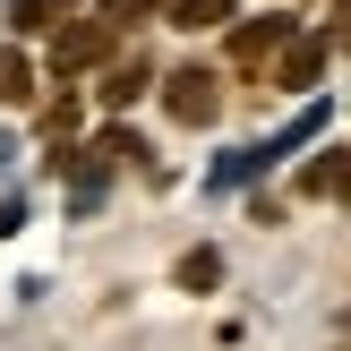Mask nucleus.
<instances>
[{
	"instance_id": "obj_12",
	"label": "nucleus",
	"mask_w": 351,
	"mask_h": 351,
	"mask_svg": "<svg viewBox=\"0 0 351 351\" xmlns=\"http://www.w3.org/2000/svg\"><path fill=\"white\" fill-rule=\"evenodd\" d=\"M240 17V0H163V26L171 34H223Z\"/></svg>"
},
{
	"instance_id": "obj_3",
	"label": "nucleus",
	"mask_w": 351,
	"mask_h": 351,
	"mask_svg": "<svg viewBox=\"0 0 351 351\" xmlns=\"http://www.w3.org/2000/svg\"><path fill=\"white\" fill-rule=\"evenodd\" d=\"M112 51H120V34L86 9V17H60V26L34 43V60H43V86H86L103 60H112Z\"/></svg>"
},
{
	"instance_id": "obj_4",
	"label": "nucleus",
	"mask_w": 351,
	"mask_h": 351,
	"mask_svg": "<svg viewBox=\"0 0 351 351\" xmlns=\"http://www.w3.org/2000/svg\"><path fill=\"white\" fill-rule=\"evenodd\" d=\"M154 77H163V69H154V51H146V43H120L112 60L86 77V103H95V120H129L137 103H154Z\"/></svg>"
},
{
	"instance_id": "obj_7",
	"label": "nucleus",
	"mask_w": 351,
	"mask_h": 351,
	"mask_svg": "<svg viewBox=\"0 0 351 351\" xmlns=\"http://www.w3.org/2000/svg\"><path fill=\"white\" fill-rule=\"evenodd\" d=\"M291 197H308V206H351V146H317L308 163H291Z\"/></svg>"
},
{
	"instance_id": "obj_10",
	"label": "nucleus",
	"mask_w": 351,
	"mask_h": 351,
	"mask_svg": "<svg viewBox=\"0 0 351 351\" xmlns=\"http://www.w3.org/2000/svg\"><path fill=\"white\" fill-rule=\"evenodd\" d=\"M326 120H335V103H326V95H308L300 112H291L283 129H274L266 146H257V154H266V171H274V163H291V154H300V146H317V129H326Z\"/></svg>"
},
{
	"instance_id": "obj_9",
	"label": "nucleus",
	"mask_w": 351,
	"mask_h": 351,
	"mask_svg": "<svg viewBox=\"0 0 351 351\" xmlns=\"http://www.w3.org/2000/svg\"><path fill=\"white\" fill-rule=\"evenodd\" d=\"M34 103H43V60H34V43H9L0 34V112L26 120Z\"/></svg>"
},
{
	"instance_id": "obj_6",
	"label": "nucleus",
	"mask_w": 351,
	"mask_h": 351,
	"mask_svg": "<svg viewBox=\"0 0 351 351\" xmlns=\"http://www.w3.org/2000/svg\"><path fill=\"white\" fill-rule=\"evenodd\" d=\"M86 120H95L86 86H43V103L26 112V129H34V146H77V137H86Z\"/></svg>"
},
{
	"instance_id": "obj_16",
	"label": "nucleus",
	"mask_w": 351,
	"mask_h": 351,
	"mask_svg": "<svg viewBox=\"0 0 351 351\" xmlns=\"http://www.w3.org/2000/svg\"><path fill=\"white\" fill-rule=\"evenodd\" d=\"M26 215H34V197H26V189H0V240H17V232H26Z\"/></svg>"
},
{
	"instance_id": "obj_5",
	"label": "nucleus",
	"mask_w": 351,
	"mask_h": 351,
	"mask_svg": "<svg viewBox=\"0 0 351 351\" xmlns=\"http://www.w3.org/2000/svg\"><path fill=\"white\" fill-rule=\"evenodd\" d=\"M326 69H335L326 34H317V26H300L283 51H274V69H266V95H291V103H300V95H317V86H326Z\"/></svg>"
},
{
	"instance_id": "obj_13",
	"label": "nucleus",
	"mask_w": 351,
	"mask_h": 351,
	"mask_svg": "<svg viewBox=\"0 0 351 351\" xmlns=\"http://www.w3.org/2000/svg\"><path fill=\"white\" fill-rule=\"evenodd\" d=\"M51 26H60L51 0H0V34H9V43H43Z\"/></svg>"
},
{
	"instance_id": "obj_17",
	"label": "nucleus",
	"mask_w": 351,
	"mask_h": 351,
	"mask_svg": "<svg viewBox=\"0 0 351 351\" xmlns=\"http://www.w3.org/2000/svg\"><path fill=\"white\" fill-rule=\"evenodd\" d=\"M343 103H351V95H343Z\"/></svg>"
},
{
	"instance_id": "obj_11",
	"label": "nucleus",
	"mask_w": 351,
	"mask_h": 351,
	"mask_svg": "<svg viewBox=\"0 0 351 351\" xmlns=\"http://www.w3.org/2000/svg\"><path fill=\"white\" fill-rule=\"evenodd\" d=\"M171 291H180V300H206V291H223V249H215V240H197V249H180V257H171Z\"/></svg>"
},
{
	"instance_id": "obj_1",
	"label": "nucleus",
	"mask_w": 351,
	"mask_h": 351,
	"mask_svg": "<svg viewBox=\"0 0 351 351\" xmlns=\"http://www.w3.org/2000/svg\"><path fill=\"white\" fill-rule=\"evenodd\" d=\"M223 103H232V77H223L215 60H197V51H189V60H171L163 77H154V112L171 120V129H215L223 120Z\"/></svg>"
},
{
	"instance_id": "obj_8",
	"label": "nucleus",
	"mask_w": 351,
	"mask_h": 351,
	"mask_svg": "<svg viewBox=\"0 0 351 351\" xmlns=\"http://www.w3.org/2000/svg\"><path fill=\"white\" fill-rule=\"evenodd\" d=\"M112 189H120V171L103 163V154H86V137H77V171H69V197H60V215H69V223H95L103 206H112Z\"/></svg>"
},
{
	"instance_id": "obj_2",
	"label": "nucleus",
	"mask_w": 351,
	"mask_h": 351,
	"mask_svg": "<svg viewBox=\"0 0 351 351\" xmlns=\"http://www.w3.org/2000/svg\"><path fill=\"white\" fill-rule=\"evenodd\" d=\"M300 34V17L291 9H257V17H232L223 26V51H215V69L232 86H249V95H266V69H274V51Z\"/></svg>"
},
{
	"instance_id": "obj_14",
	"label": "nucleus",
	"mask_w": 351,
	"mask_h": 351,
	"mask_svg": "<svg viewBox=\"0 0 351 351\" xmlns=\"http://www.w3.org/2000/svg\"><path fill=\"white\" fill-rule=\"evenodd\" d=\"M95 17L120 34V43H137L146 26H163V0H95Z\"/></svg>"
},
{
	"instance_id": "obj_15",
	"label": "nucleus",
	"mask_w": 351,
	"mask_h": 351,
	"mask_svg": "<svg viewBox=\"0 0 351 351\" xmlns=\"http://www.w3.org/2000/svg\"><path fill=\"white\" fill-rule=\"evenodd\" d=\"M326 51H335V60H351V0H326Z\"/></svg>"
}]
</instances>
